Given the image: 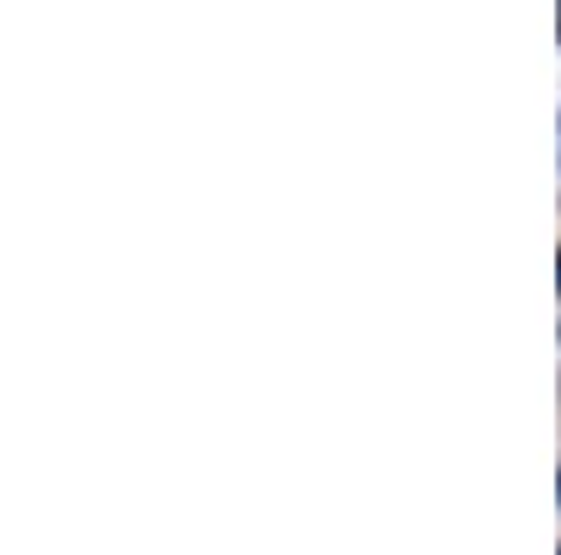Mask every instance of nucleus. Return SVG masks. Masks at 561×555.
Segmentation results:
<instances>
[{"instance_id":"nucleus-1","label":"nucleus","mask_w":561,"mask_h":555,"mask_svg":"<svg viewBox=\"0 0 561 555\" xmlns=\"http://www.w3.org/2000/svg\"><path fill=\"white\" fill-rule=\"evenodd\" d=\"M556 264H561V258H556ZM556 281H561V275H556Z\"/></svg>"},{"instance_id":"nucleus-2","label":"nucleus","mask_w":561,"mask_h":555,"mask_svg":"<svg viewBox=\"0 0 561 555\" xmlns=\"http://www.w3.org/2000/svg\"><path fill=\"white\" fill-rule=\"evenodd\" d=\"M556 555H561V550H556Z\"/></svg>"}]
</instances>
